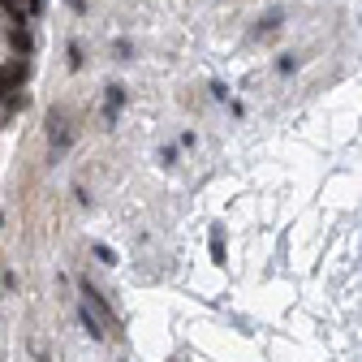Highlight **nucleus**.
I'll return each mask as SVG.
<instances>
[{"label":"nucleus","mask_w":362,"mask_h":362,"mask_svg":"<svg viewBox=\"0 0 362 362\" xmlns=\"http://www.w3.org/2000/svg\"><path fill=\"white\" fill-rule=\"evenodd\" d=\"M121 104H125V90H121V86H108V108H104V112H108V121L121 112Z\"/></svg>","instance_id":"obj_2"},{"label":"nucleus","mask_w":362,"mask_h":362,"mask_svg":"<svg viewBox=\"0 0 362 362\" xmlns=\"http://www.w3.org/2000/svg\"><path fill=\"white\" fill-rule=\"evenodd\" d=\"M276 26H281V13H267V18H263V26H259V35H272Z\"/></svg>","instance_id":"obj_3"},{"label":"nucleus","mask_w":362,"mask_h":362,"mask_svg":"<svg viewBox=\"0 0 362 362\" xmlns=\"http://www.w3.org/2000/svg\"><path fill=\"white\" fill-rule=\"evenodd\" d=\"M22 78V65H9V69H0V100H5L9 95V86Z\"/></svg>","instance_id":"obj_1"}]
</instances>
